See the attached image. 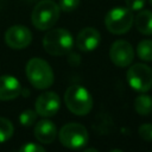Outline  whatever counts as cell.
Here are the masks:
<instances>
[{"label":"cell","instance_id":"obj_6","mask_svg":"<svg viewBox=\"0 0 152 152\" xmlns=\"http://www.w3.org/2000/svg\"><path fill=\"white\" fill-rule=\"evenodd\" d=\"M134 17L127 7H114L109 10L104 17L106 28L113 34H124L128 32L133 25Z\"/></svg>","mask_w":152,"mask_h":152},{"label":"cell","instance_id":"obj_10","mask_svg":"<svg viewBox=\"0 0 152 152\" xmlns=\"http://www.w3.org/2000/svg\"><path fill=\"white\" fill-rule=\"evenodd\" d=\"M36 112L44 118L53 116L61 107V99L55 91H45L36 100Z\"/></svg>","mask_w":152,"mask_h":152},{"label":"cell","instance_id":"obj_20","mask_svg":"<svg viewBox=\"0 0 152 152\" xmlns=\"http://www.w3.org/2000/svg\"><path fill=\"white\" fill-rule=\"evenodd\" d=\"M138 133L145 141H152V124H144L139 127Z\"/></svg>","mask_w":152,"mask_h":152},{"label":"cell","instance_id":"obj_21","mask_svg":"<svg viewBox=\"0 0 152 152\" xmlns=\"http://www.w3.org/2000/svg\"><path fill=\"white\" fill-rule=\"evenodd\" d=\"M19 151L20 152H44L45 148L43 147V145H38V144H33V142H26V144L20 146Z\"/></svg>","mask_w":152,"mask_h":152},{"label":"cell","instance_id":"obj_9","mask_svg":"<svg viewBox=\"0 0 152 152\" xmlns=\"http://www.w3.org/2000/svg\"><path fill=\"white\" fill-rule=\"evenodd\" d=\"M110 61L119 68L128 66L134 58V50L131 43L124 39L115 40L109 49Z\"/></svg>","mask_w":152,"mask_h":152},{"label":"cell","instance_id":"obj_3","mask_svg":"<svg viewBox=\"0 0 152 152\" xmlns=\"http://www.w3.org/2000/svg\"><path fill=\"white\" fill-rule=\"evenodd\" d=\"M59 13V6L53 0H42L34 6L31 13L32 25L39 31L50 30L57 23Z\"/></svg>","mask_w":152,"mask_h":152},{"label":"cell","instance_id":"obj_4","mask_svg":"<svg viewBox=\"0 0 152 152\" xmlns=\"http://www.w3.org/2000/svg\"><path fill=\"white\" fill-rule=\"evenodd\" d=\"M43 46L49 55H66L74 46V37L66 28H52L44 36Z\"/></svg>","mask_w":152,"mask_h":152},{"label":"cell","instance_id":"obj_22","mask_svg":"<svg viewBox=\"0 0 152 152\" xmlns=\"http://www.w3.org/2000/svg\"><path fill=\"white\" fill-rule=\"evenodd\" d=\"M146 0H126V7L131 11H140L144 8Z\"/></svg>","mask_w":152,"mask_h":152},{"label":"cell","instance_id":"obj_8","mask_svg":"<svg viewBox=\"0 0 152 152\" xmlns=\"http://www.w3.org/2000/svg\"><path fill=\"white\" fill-rule=\"evenodd\" d=\"M5 43L14 50H21L27 48L32 42L31 31L23 25H13L8 27L4 36Z\"/></svg>","mask_w":152,"mask_h":152},{"label":"cell","instance_id":"obj_15","mask_svg":"<svg viewBox=\"0 0 152 152\" xmlns=\"http://www.w3.org/2000/svg\"><path fill=\"white\" fill-rule=\"evenodd\" d=\"M134 109L141 116H146L151 114L152 113V97L146 94H141L137 96L134 100Z\"/></svg>","mask_w":152,"mask_h":152},{"label":"cell","instance_id":"obj_23","mask_svg":"<svg viewBox=\"0 0 152 152\" xmlns=\"http://www.w3.org/2000/svg\"><path fill=\"white\" fill-rule=\"evenodd\" d=\"M148 2H150V4H151V5H152V0H148Z\"/></svg>","mask_w":152,"mask_h":152},{"label":"cell","instance_id":"obj_11","mask_svg":"<svg viewBox=\"0 0 152 152\" xmlns=\"http://www.w3.org/2000/svg\"><path fill=\"white\" fill-rule=\"evenodd\" d=\"M101 42V34L95 27L82 28L76 37V46L84 52L95 50Z\"/></svg>","mask_w":152,"mask_h":152},{"label":"cell","instance_id":"obj_12","mask_svg":"<svg viewBox=\"0 0 152 152\" xmlns=\"http://www.w3.org/2000/svg\"><path fill=\"white\" fill-rule=\"evenodd\" d=\"M21 93V86L18 78L12 75L0 76V101H10L18 97Z\"/></svg>","mask_w":152,"mask_h":152},{"label":"cell","instance_id":"obj_14","mask_svg":"<svg viewBox=\"0 0 152 152\" xmlns=\"http://www.w3.org/2000/svg\"><path fill=\"white\" fill-rule=\"evenodd\" d=\"M134 25L137 30L146 36H152V11L140 10L134 17Z\"/></svg>","mask_w":152,"mask_h":152},{"label":"cell","instance_id":"obj_18","mask_svg":"<svg viewBox=\"0 0 152 152\" xmlns=\"http://www.w3.org/2000/svg\"><path fill=\"white\" fill-rule=\"evenodd\" d=\"M37 112L33 109H26L24 112H21V114L19 115V122L21 124V126L25 127H30L32 126L36 120H37Z\"/></svg>","mask_w":152,"mask_h":152},{"label":"cell","instance_id":"obj_19","mask_svg":"<svg viewBox=\"0 0 152 152\" xmlns=\"http://www.w3.org/2000/svg\"><path fill=\"white\" fill-rule=\"evenodd\" d=\"M58 6L63 12H72L80 6V0H59Z\"/></svg>","mask_w":152,"mask_h":152},{"label":"cell","instance_id":"obj_17","mask_svg":"<svg viewBox=\"0 0 152 152\" xmlns=\"http://www.w3.org/2000/svg\"><path fill=\"white\" fill-rule=\"evenodd\" d=\"M14 133V126L13 124L6 119L0 116V144L7 141Z\"/></svg>","mask_w":152,"mask_h":152},{"label":"cell","instance_id":"obj_16","mask_svg":"<svg viewBox=\"0 0 152 152\" xmlns=\"http://www.w3.org/2000/svg\"><path fill=\"white\" fill-rule=\"evenodd\" d=\"M137 55L141 61L152 62V40L144 39L137 45Z\"/></svg>","mask_w":152,"mask_h":152},{"label":"cell","instance_id":"obj_5","mask_svg":"<svg viewBox=\"0 0 152 152\" xmlns=\"http://www.w3.org/2000/svg\"><path fill=\"white\" fill-rule=\"evenodd\" d=\"M57 134H58L59 142L64 147L70 150L83 148L89 140V134L87 128L78 122L65 124Z\"/></svg>","mask_w":152,"mask_h":152},{"label":"cell","instance_id":"obj_7","mask_svg":"<svg viewBox=\"0 0 152 152\" xmlns=\"http://www.w3.org/2000/svg\"><path fill=\"white\" fill-rule=\"evenodd\" d=\"M127 82L132 89L145 93L152 88V69L144 63H135L127 70Z\"/></svg>","mask_w":152,"mask_h":152},{"label":"cell","instance_id":"obj_2","mask_svg":"<svg viewBox=\"0 0 152 152\" xmlns=\"http://www.w3.org/2000/svg\"><path fill=\"white\" fill-rule=\"evenodd\" d=\"M66 108L75 115L84 116L93 108V97L87 88L80 84L70 86L64 94Z\"/></svg>","mask_w":152,"mask_h":152},{"label":"cell","instance_id":"obj_1","mask_svg":"<svg viewBox=\"0 0 152 152\" xmlns=\"http://www.w3.org/2000/svg\"><path fill=\"white\" fill-rule=\"evenodd\" d=\"M28 82L37 89H48L53 83V71L50 64L39 57L31 58L25 68Z\"/></svg>","mask_w":152,"mask_h":152},{"label":"cell","instance_id":"obj_13","mask_svg":"<svg viewBox=\"0 0 152 152\" xmlns=\"http://www.w3.org/2000/svg\"><path fill=\"white\" fill-rule=\"evenodd\" d=\"M33 133H34L36 139L40 144L49 145L55 141V139L57 137V128L52 121L43 119L34 125Z\"/></svg>","mask_w":152,"mask_h":152}]
</instances>
